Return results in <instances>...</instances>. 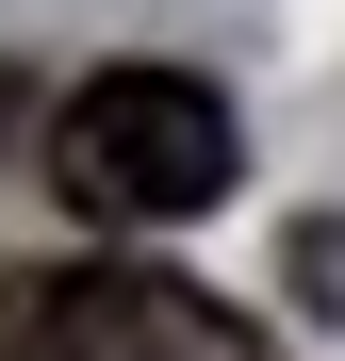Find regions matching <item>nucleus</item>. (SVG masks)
Segmentation results:
<instances>
[{"instance_id": "obj_1", "label": "nucleus", "mask_w": 345, "mask_h": 361, "mask_svg": "<svg viewBox=\"0 0 345 361\" xmlns=\"http://www.w3.org/2000/svg\"><path fill=\"white\" fill-rule=\"evenodd\" d=\"M49 180L83 230H181L230 197V99L198 66H99L49 115Z\"/></svg>"}, {"instance_id": "obj_2", "label": "nucleus", "mask_w": 345, "mask_h": 361, "mask_svg": "<svg viewBox=\"0 0 345 361\" xmlns=\"http://www.w3.org/2000/svg\"><path fill=\"white\" fill-rule=\"evenodd\" d=\"M0 361H263V329L181 263H0Z\"/></svg>"}]
</instances>
